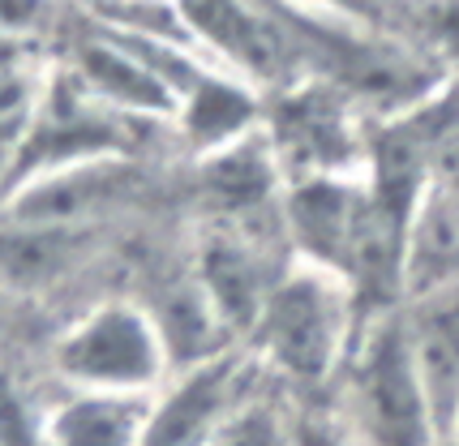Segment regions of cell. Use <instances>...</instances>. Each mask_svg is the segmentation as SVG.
Listing matches in <instances>:
<instances>
[{
	"instance_id": "1",
	"label": "cell",
	"mask_w": 459,
	"mask_h": 446,
	"mask_svg": "<svg viewBox=\"0 0 459 446\" xmlns=\"http://www.w3.org/2000/svg\"><path fill=\"white\" fill-rule=\"evenodd\" d=\"M357 330L360 309L352 292L326 270L292 262L262 301L240 347L283 395H318L335 390L348 352L357 344Z\"/></svg>"
},
{
	"instance_id": "12",
	"label": "cell",
	"mask_w": 459,
	"mask_h": 446,
	"mask_svg": "<svg viewBox=\"0 0 459 446\" xmlns=\"http://www.w3.org/2000/svg\"><path fill=\"white\" fill-rule=\"evenodd\" d=\"M292 446H360L331 404H292Z\"/></svg>"
},
{
	"instance_id": "14",
	"label": "cell",
	"mask_w": 459,
	"mask_h": 446,
	"mask_svg": "<svg viewBox=\"0 0 459 446\" xmlns=\"http://www.w3.org/2000/svg\"><path fill=\"white\" fill-rule=\"evenodd\" d=\"M292 9H314V13H343V18H360L369 21L374 13V0H283Z\"/></svg>"
},
{
	"instance_id": "6",
	"label": "cell",
	"mask_w": 459,
	"mask_h": 446,
	"mask_svg": "<svg viewBox=\"0 0 459 446\" xmlns=\"http://www.w3.org/2000/svg\"><path fill=\"white\" fill-rule=\"evenodd\" d=\"M138 159H95L56 167L30 181L9 184L4 219L9 227H43V232H82L86 223L129 202L138 189Z\"/></svg>"
},
{
	"instance_id": "4",
	"label": "cell",
	"mask_w": 459,
	"mask_h": 446,
	"mask_svg": "<svg viewBox=\"0 0 459 446\" xmlns=\"http://www.w3.org/2000/svg\"><path fill=\"white\" fill-rule=\"evenodd\" d=\"M60 390L155 395L172 378V356L151 309L138 301H100L65 326L52 344Z\"/></svg>"
},
{
	"instance_id": "3",
	"label": "cell",
	"mask_w": 459,
	"mask_h": 446,
	"mask_svg": "<svg viewBox=\"0 0 459 446\" xmlns=\"http://www.w3.org/2000/svg\"><path fill=\"white\" fill-rule=\"evenodd\" d=\"M369 124V112L322 73H300L262 95V138L280 163L283 184L360 176Z\"/></svg>"
},
{
	"instance_id": "13",
	"label": "cell",
	"mask_w": 459,
	"mask_h": 446,
	"mask_svg": "<svg viewBox=\"0 0 459 446\" xmlns=\"http://www.w3.org/2000/svg\"><path fill=\"white\" fill-rule=\"evenodd\" d=\"M52 26V0H0V43L30 47Z\"/></svg>"
},
{
	"instance_id": "9",
	"label": "cell",
	"mask_w": 459,
	"mask_h": 446,
	"mask_svg": "<svg viewBox=\"0 0 459 446\" xmlns=\"http://www.w3.org/2000/svg\"><path fill=\"white\" fill-rule=\"evenodd\" d=\"M403 322L446 446V429L459 407V287L403 304Z\"/></svg>"
},
{
	"instance_id": "11",
	"label": "cell",
	"mask_w": 459,
	"mask_h": 446,
	"mask_svg": "<svg viewBox=\"0 0 459 446\" xmlns=\"http://www.w3.org/2000/svg\"><path fill=\"white\" fill-rule=\"evenodd\" d=\"M211 446H292V404L275 382L262 386L249 404L232 412Z\"/></svg>"
},
{
	"instance_id": "10",
	"label": "cell",
	"mask_w": 459,
	"mask_h": 446,
	"mask_svg": "<svg viewBox=\"0 0 459 446\" xmlns=\"http://www.w3.org/2000/svg\"><path fill=\"white\" fill-rule=\"evenodd\" d=\"M151 395H100V390H60L43 407L48 446H142Z\"/></svg>"
},
{
	"instance_id": "8",
	"label": "cell",
	"mask_w": 459,
	"mask_h": 446,
	"mask_svg": "<svg viewBox=\"0 0 459 446\" xmlns=\"http://www.w3.org/2000/svg\"><path fill=\"white\" fill-rule=\"evenodd\" d=\"M459 287V189L446 176L420 193L403 232V304Z\"/></svg>"
},
{
	"instance_id": "5",
	"label": "cell",
	"mask_w": 459,
	"mask_h": 446,
	"mask_svg": "<svg viewBox=\"0 0 459 446\" xmlns=\"http://www.w3.org/2000/svg\"><path fill=\"white\" fill-rule=\"evenodd\" d=\"M262 386H271V378L245 347L172 369V378L151 395L142 446H211L232 412L249 404Z\"/></svg>"
},
{
	"instance_id": "2",
	"label": "cell",
	"mask_w": 459,
	"mask_h": 446,
	"mask_svg": "<svg viewBox=\"0 0 459 446\" xmlns=\"http://www.w3.org/2000/svg\"><path fill=\"white\" fill-rule=\"evenodd\" d=\"M331 407L348 421L360 446H442L403 309L360 322Z\"/></svg>"
},
{
	"instance_id": "7",
	"label": "cell",
	"mask_w": 459,
	"mask_h": 446,
	"mask_svg": "<svg viewBox=\"0 0 459 446\" xmlns=\"http://www.w3.org/2000/svg\"><path fill=\"white\" fill-rule=\"evenodd\" d=\"M172 129L189 150L206 159L223 146L245 142L262 129V90L240 81L220 64H206L198 78L177 95L172 107Z\"/></svg>"
},
{
	"instance_id": "15",
	"label": "cell",
	"mask_w": 459,
	"mask_h": 446,
	"mask_svg": "<svg viewBox=\"0 0 459 446\" xmlns=\"http://www.w3.org/2000/svg\"><path fill=\"white\" fill-rule=\"evenodd\" d=\"M446 446H459V407H455V416H451V429H446Z\"/></svg>"
}]
</instances>
